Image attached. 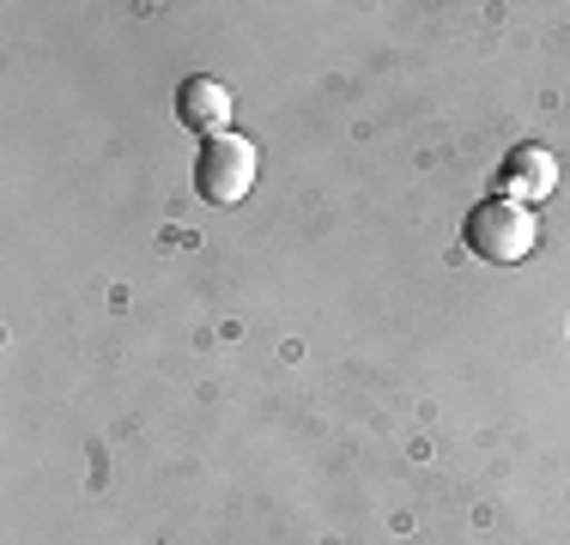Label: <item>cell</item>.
<instances>
[{
  "label": "cell",
  "mask_w": 570,
  "mask_h": 545,
  "mask_svg": "<svg viewBox=\"0 0 570 545\" xmlns=\"http://www.w3.org/2000/svg\"><path fill=\"white\" fill-rule=\"evenodd\" d=\"M468 249L492 267H515L540 249V212L522 207V200H485V207L468 212Z\"/></svg>",
  "instance_id": "6da1fadb"
},
{
  "label": "cell",
  "mask_w": 570,
  "mask_h": 545,
  "mask_svg": "<svg viewBox=\"0 0 570 545\" xmlns=\"http://www.w3.org/2000/svg\"><path fill=\"white\" fill-rule=\"evenodd\" d=\"M255 170H262V152H255V140H243V133H213V140H200V158H195V188L207 207H243L255 188Z\"/></svg>",
  "instance_id": "7a4b0ae2"
},
{
  "label": "cell",
  "mask_w": 570,
  "mask_h": 545,
  "mask_svg": "<svg viewBox=\"0 0 570 545\" xmlns=\"http://www.w3.org/2000/svg\"><path fill=\"white\" fill-rule=\"evenodd\" d=\"M559 188V158L547 146H515V152L498 164V195L522 200V207H540V200Z\"/></svg>",
  "instance_id": "3957f363"
},
{
  "label": "cell",
  "mask_w": 570,
  "mask_h": 545,
  "mask_svg": "<svg viewBox=\"0 0 570 545\" xmlns=\"http://www.w3.org/2000/svg\"><path fill=\"white\" fill-rule=\"evenodd\" d=\"M176 116H183V128H195L213 140L230 121V91L219 79H183V86H176Z\"/></svg>",
  "instance_id": "277c9868"
}]
</instances>
